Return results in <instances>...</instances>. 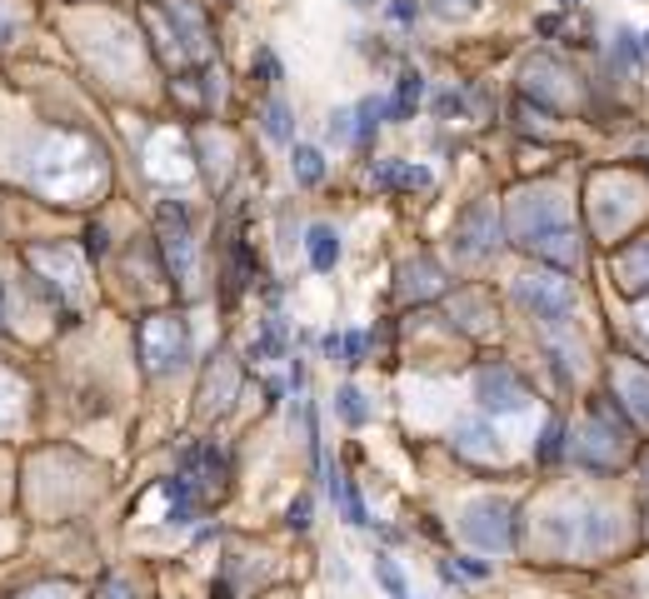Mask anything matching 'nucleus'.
<instances>
[{
    "mask_svg": "<svg viewBox=\"0 0 649 599\" xmlns=\"http://www.w3.org/2000/svg\"><path fill=\"white\" fill-rule=\"evenodd\" d=\"M350 5H375V0H350Z\"/></svg>",
    "mask_w": 649,
    "mask_h": 599,
    "instance_id": "nucleus-34",
    "label": "nucleus"
},
{
    "mask_svg": "<svg viewBox=\"0 0 649 599\" xmlns=\"http://www.w3.org/2000/svg\"><path fill=\"white\" fill-rule=\"evenodd\" d=\"M330 494L340 500V510H345V520H350V524H370V520H365V504H360L355 484H350L345 475H330Z\"/></svg>",
    "mask_w": 649,
    "mask_h": 599,
    "instance_id": "nucleus-17",
    "label": "nucleus"
},
{
    "mask_svg": "<svg viewBox=\"0 0 649 599\" xmlns=\"http://www.w3.org/2000/svg\"><path fill=\"white\" fill-rule=\"evenodd\" d=\"M420 96H425V75H420V70H405V75H400V90H395V100H389V115H395V120H410L415 106H420Z\"/></svg>",
    "mask_w": 649,
    "mask_h": 599,
    "instance_id": "nucleus-15",
    "label": "nucleus"
},
{
    "mask_svg": "<svg viewBox=\"0 0 649 599\" xmlns=\"http://www.w3.org/2000/svg\"><path fill=\"white\" fill-rule=\"evenodd\" d=\"M305 250H310V265H315V270H335V260H340V235L330 230V225H310Z\"/></svg>",
    "mask_w": 649,
    "mask_h": 599,
    "instance_id": "nucleus-13",
    "label": "nucleus"
},
{
    "mask_svg": "<svg viewBox=\"0 0 649 599\" xmlns=\"http://www.w3.org/2000/svg\"><path fill=\"white\" fill-rule=\"evenodd\" d=\"M290 106H285V100H270V106H265V135L270 140H290Z\"/></svg>",
    "mask_w": 649,
    "mask_h": 599,
    "instance_id": "nucleus-19",
    "label": "nucleus"
},
{
    "mask_svg": "<svg viewBox=\"0 0 649 599\" xmlns=\"http://www.w3.org/2000/svg\"><path fill=\"white\" fill-rule=\"evenodd\" d=\"M370 180L375 185H405V190H425V185H430V170H425V165H375V170H370Z\"/></svg>",
    "mask_w": 649,
    "mask_h": 599,
    "instance_id": "nucleus-14",
    "label": "nucleus"
},
{
    "mask_svg": "<svg viewBox=\"0 0 649 599\" xmlns=\"http://www.w3.org/2000/svg\"><path fill=\"white\" fill-rule=\"evenodd\" d=\"M560 5H574V0H560Z\"/></svg>",
    "mask_w": 649,
    "mask_h": 599,
    "instance_id": "nucleus-35",
    "label": "nucleus"
},
{
    "mask_svg": "<svg viewBox=\"0 0 649 599\" xmlns=\"http://www.w3.org/2000/svg\"><path fill=\"white\" fill-rule=\"evenodd\" d=\"M440 110H444V115H450V110H460V96H454V90H444V96H440Z\"/></svg>",
    "mask_w": 649,
    "mask_h": 599,
    "instance_id": "nucleus-31",
    "label": "nucleus"
},
{
    "mask_svg": "<svg viewBox=\"0 0 649 599\" xmlns=\"http://www.w3.org/2000/svg\"><path fill=\"white\" fill-rule=\"evenodd\" d=\"M335 400H340V415H345L350 425H365V419H370V410H365V400H360V390H355V385H345Z\"/></svg>",
    "mask_w": 649,
    "mask_h": 599,
    "instance_id": "nucleus-21",
    "label": "nucleus"
},
{
    "mask_svg": "<svg viewBox=\"0 0 649 599\" xmlns=\"http://www.w3.org/2000/svg\"><path fill=\"white\" fill-rule=\"evenodd\" d=\"M141 355L155 374L175 370V364L185 360V325L175 320V315H151V320L141 325Z\"/></svg>",
    "mask_w": 649,
    "mask_h": 599,
    "instance_id": "nucleus-6",
    "label": "nucleus"
},
{
    "mask_svg": "<svg viewBox=\"0 0 649 599\" xmlns=\"http://www.w3.org/2000/svg\"><path fill=\"white\" fill-rule=\"evenodd\" d=\"M475 5H480V0H440V11H444V15H454V11L465 15V11H475Z\"/></svg>",
    "mask_w": 649,
    "mask_h": 599,
    "instance_id": "nucleus-27",
    "label": "nucleus"
},
{
    "mask_svg": "<svg viewBox=\"0 0 649 599\" xmlns=\"http://www.w3.org/2000/svg\"><path fill=\"white\" fill-rule=\"evenodd\" d=\"M560 435H564V429L550 419V429H544V445H540V460H554V455L564 449V445H560Z\"/></svg>",
    "mask_w": 649,
    "mask_h": 599,
    "instance_id": "nucleus-22",
    "label": "nucleus"
},
{
    "mask_svg": "<svg viewBox=\"0 0 649 599\" xmlns=\"http://www.w3.org/2000/svg\"><path fill=\"white\" fill-rule=\"evenodd\" d=\"M444 290V275L434 260H415V265H405V295L410 300H430Z\"/></svg>",
    "mask_w": 649,
    "mask_h": 599,
    "instance_id": "nucleus-12",
    "label": "nucleus"
},
{
    "mask_svg": "<svg viewBox=\"0 0 649 599\" xmlns=\"http://www.w3.org/2000/svg\"><path fill=\"white\" fill-rule=\"evenodd\" d=\"M515 300L535 320L564 325L574 315V280H564L560 270H530V275L515 280Z\"/></svg>",
    "mask_w": 649,
    "mask_h": 599,
    "instance_id": "nucleus-2",
    "label": "nucleus"
},
{
    "mask_svg": "<svg viewBox=\"0 0 649 599\" xmlns=\"http://www.w3.org/2000/svg\"><path fill=\"white\" fill-rule=\"evenodd\" d=\"M475 395L485 410H499V415H515V410H525V380H519L509 364H485V370L475 374Z\"/></svg>",
    "mask_w": 649,
    "mask_h": 599,
    "instance_id": "nucleus-7",
    "label": "nucleus"
},
{
    "mask_svg": "<svg viewBox=\"0 0 649 599\" xmlns=\"http://www.w3.org/2000/svg\"><path fill=\"white\" fill-rule=\"evenodd\" d=\"M509 520H515V510H509L505 500H475V504L465 510V520H460V530H465L470 545L505 555V549L515 545V530H509Z\"/></svg>",
    "mask_w": 649,
    "mask_h": 599,
    "instance_id": "nucleus-4",
    "label": "nucleus"
},
{
    "mask_svg": "<svg viewBox=\"0 0 649 599\" xmlns=\"http://www.w3.org/2000/svg\"><path fill=\"white\" fill-rule=\"evenodd\" d=\"M644 475H649V460H644Z\"/></svg>",
    "mask_w": 649,
    "mask_h": 599,
    "instance_id": "nucleus-37",
    "label": "nucleus"
},
{
    "mask_svg": "<svg viewBox=\"0 0 649 599\" xmlns=\"http://www.w3.org/2000/svg\"><path fill=\"white\" fill-rule=\"evenodd\" d=\"M260 70L270 75V80H280V65H275V55H270V51H260Z\"/></svg>",
    "mask_w": 649,
    "mask_h": 599,
    "instance_id": "nucleus-29",
    "label": "nucleus"
},
{
    "mask_svg": "<svg viewBox=\"0 0 649 599\" xmlns=\"http://www.w3.org/2000/svg\"><path fill=\"white\" fill-rule=\"evenodd\" d=\"M330 140H350V115H345V110L330 120Z\"/></svg>",
    "mask_w": 649,
    "mask_h": 599,
    "instance_id": "nucleus-26",
    "label": "nucleus"
},
{
    "mask_svg": "<svg viewBox=\"0 0 649 599\" xmlns=\"http://www.w3.org/2000/svg\"><path fill=\"white\" fill-rule=\"evenodd\" d=\"M499 245V215L489 200H475L460 210V220H454V255H465V260H485L495 255Z\"/></svg>",
    "mask_w": 649,
    "mask_h": 599,
    "instance_id": "nucleus-5",
    "label": "nucleus"
},
{
    "mask_svg": "<svg viewBox=\"0 0 649 599\" xmlns=\"http://www.w3.org/2000/svg\"><path fill=\"white\" fill-rule=\"evenodd\" d=\"M290 530H310V500H305V494L290 504Z\"/></svg>",
    "mask_w": 649,
    "mask_h": 599,
    "instance_id": "nucleus-23",
    "label": "nucleus"
},
{
    "mask_svg": "<svg viewBox=\"0 0 649 599\" xmlns=\"http://www.w3.org/2000/svg\"><path fill=\"white\" fill-rule=\"evenodd\" d=\"M105 599H130V594H125V585H110V589H105Z\"/></svg>",
    "mask_w": 649,
    "mask_h": 599,
    "instance_id": "nucleus-32",
    "label": "nucleus"
},
{
    "mask_svg": "<svg viewBox=\"0 0 649 599\" xmlns=\"http://www.w3.org/2000/svg\"><path fill=\"white\" fill-rule=\"evenodd\" d=\"M375 579L385 585V594H389V599H410V589H405V575L395 569V559L375 555Z\"/></svg>",
    "mask_w": 649,
    "mask_h": 599,
    "instance_id": "nucleus-18",
    "label": "nucleus"
},
{
    "mask_svg": "<svg viewBox=\"0 0 649 599\" xmlns=\"http://www.w3.org/2000/svg\"><path fill=\"white\" fill-rule=\"evenodd\" d=\"M295 180H300V185H320L324 180V155H320V150H315V145H295Z\"/></svg>",
    "mask_w": 649,
    "mask_h": 599,
    "instance_id": "nucleus-16",
    "label": "nucleus"
},
{
    "mask_svg": "<svg viewBox=\"0 0 649 599\" xmlns=\"http://www.w3.org/2000/svg\"><path fill=\"white\" fill-rule=\"evenodd\" d=\"M570 449L584 465H595V470H609V465L625 460V435H619V425L609 419V405H595V415L574 429Z\"/></svg>",
    "mask_w": 649,
    "mask_h": 599,
    "instance_id": "nucleus-3",
    "label": "nucleus"
},
{
    "mask_svg": "<svg viewBox=\"0 0 649 599\" xmlns=\"http://www.w3.org/2000/svg\"><path fill=\"white\" fill-rule=\"evenodd\" d=\"M454 449H460L465 460H499V455H505L499 435L489 425H480V419H460V425H454Z\"/></svg>",
    "mask_w": 649,
    "mask_h": 599,
    "instance_id": "nucleus-11",
    "label": "nucleus"
},
{
    "mask_svg": "<svg viewBox=\"0 0 649 599\" xmlns=\"http://www.w3.org/2000/svg\"><path fill=\"white\" fill-rule=\"evenodd\" d=\"M564 80H570V75H564L550 55H540V60L525 65V90L540 96L550 110H560V106H570V100H574V86H564Z\"/></svg>",
    "mask_w": 649,
    "mask_h": 599,
    "instance_id": "nucleus-9",
    "label": "nucleus"
},
{
    "mask_svg": "<svg viewBox=\"0 0 649 599\" xmlns=\"http://www.w3.org/2000/svg\"><path fill=\"white\" fill-rule=\"evenodd\" d=\"M619 55H625V60H635V35H629V31H619Z\"/></svg>",
    "mask_w": 649,
    "mask_h": 599,
    "instance_id": "nucleus-30",
    "label": "nucleus"
},
{
    "mask_svg": "<svg viewBox=\"0 0 649 599\" xmlns=\"http://www.w3.org/2000/svg\"><path fill=\"white\" fill-rule=\"evenodd\" d=\"M340 350H345V364H355L360 355H365V335H345V340H340Z\"/></svg>",
    "mask_w": 649,
    "mask_h": 599,
    "instance_id": "nucleus-25",
    "label": "nucleus"
},
{
    "mask_svg": "<svg viewBox=\"0 0 649 599\" xmlns=\"http://www.w3.org/2000/svg\"><path fill=\"white\" fill-rule=\"evenodd\" d=\"M379 110H385V106H379V100H360V110H355V140H360V145H370V135H375V125H379Z\"/></svg>",
    "mask_w": 649,
    "mask_h": 599,
    "instance_id": "nucleus-20",
    "label": "nucleus"
},
{
    "mask_svg": "<svg viewBox=\"0 0 649 599\" xmlns=\"http://www.w3.org/2000/svg\"><path fill=\"white\" fill-rule=\"evenodd\" d=\"M509 230L525 250L544 255L550 265H574L580 260V235L570 220V200L560 190H525L509 205Z\"/></svg>",
    "mask_w": 649,
    "mask_h": 599,
    "instance_id": "nucleus-1",
    "label": "nucleus"
},
{
    "mask_svg": "<svg viewBox=\"0 0 649 599\" xmlns=\"http://www.w3.org/2000/svg\"><path fill=\"white\" fill-rule=\"evenodd\" d=\"M609 275H615V285L625 290V295H639V290H649V235L629 240V245L619 250L615 260H609Z\"/></svg>",
    "mask_w": 649,
    "mask_h": 599,
    "instance_id": "nucleus-10",
    "label": "nucleus"
},
{
    "mask_svg": "<svg viewBox=\"0 0 649 599\" xmlns=\"http://www.w3.org/2000/svg\"><path fill=\"white\" fill-rule=\"evenodd\" d=\"M639 330H644V335H649V310H644V315H639Z\"/></svg>",
    "mask_w": 649,
    "mask_h": 599,
    "instance_id": "nucleus-33",
    "label": "nucleus"
},
{
    "mask_svg": "<svg viewBox=\"0 0 649 599\" xmlns=\"http://www.w3.org/2000/svg\"><path fill=\"white\" fill-rule=\"evenodd\" d=\"M460 569H465L470 579H485V575H489V565H485V559H460Z\"/></svg>",
    "mask_w": 649,
    "mask_h": 599,
    "instance_id": "nucleus-28",
    "label": "nucleus"
},
{
    "mask_svg": "<svg viewBox=\"0 0 649 599\" xmlns=\"http://www.w3.org/2000/svg\"><path fill=\"white\" fill-rule=\"evenodd\" d=\"M644 51H649V35H644Z\"/></svg>",
    "mask_w": 649,
    "mask_h": 599,
    "instance_id": "nucleus-36",
    "label": "nucleus"
},
{
    "mask_svg": "<svg viewBox=\"0 0 649 599\" xmlns=\"http://www.w3.org/2000/svg\"><path fill=\"white\" fill-rule=\"evenodd\" d=\"M389 15H395L400 25H410L415 15H420V0H395V5H389Z\"/></svg>",
    "mask_w": 649,
    "mask_h": 599,
    "instance_id": "nucleus-24",
    "label": "nucleus"
},
{
    "mask_svg": "<svg viewBox=\"0 0 649 599\" xmlns=\"http://www.w3.org/2000/svg\"><path fill=\"white\" fill-rule=\"evenodd\" d=\"M609 385H615V400L629 410V419L649 425V364H639V360H615V370H609Z\"/></svg>",
    "mask_w": 649,
    "mask_h": 599,
    "instance_id": "nucleus-8",
    "label": "nucleus"
}]
</instances>
